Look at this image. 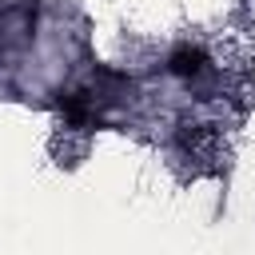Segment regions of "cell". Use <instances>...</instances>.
Wrapping results in <instances>:
<instances>
[{
    "instance_id": "cell-1",
    "label": "cell",
    "mask_w": 255,
    "mask_h": 255,
    "mask_svg": "<svg viewBox=\"0 0 255 255\" xmlns=\"http://www.w3.org/2000/svg\"><path fill=\"white\" fill-rule=\"evenodd\" d=\"M203 68V52L199 48H179V52H171V72L175 76H195Z\"/></svg>"
}]
</instances>
